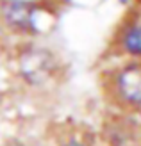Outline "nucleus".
<instances>
[{"instance_id": "1", "label": "nucleus", "mask_w": 141, "mask_h": 146, "mask_svg": "<svg viewBox=\"0 0 141 146\" xmlns=\"http://www.w3.org/2000/svg\"><path fill=\"white\" fill-rule=\"evenodd\" d=\"M47 18V7L38 0H0V25L14 34H41Z\"/></svg>"}, {"instance_id": "2", "label": "nucleus", "mask_w": 141, "mask_h": 146, "mask_svg": "<svg viewBox=\"0 0 141 146\" xmlns=\"http://www.w3.org/2000/svg\"><path fill=\"white\" fill-rule=\"evenodd\" d=\"M57 68L55 57L52 52L41 46H31L23 50L20 57V71L29 82L43 84L54 75Z\"/></svg>"}, {"instance_id": "3", "label": "nucleus", "mask_w": 141, "mask_h": 146, "mask_svg": "<svg viewBox=\"0 0 141 146\" xmlns=\"http://www.w3.org/2000/svg\"><path fill=\"white\" fill-rule=\"evenodd\" d=\"M114 91L123 104L141 107V61L130 62L116 73Z\"/></svg>"}, {"instance_id": "4", "label": "nucleus", "mask_w": 141, "mask_h": 146, "mask_svg": "<svg viewBox=\"0 0 141 146\" xmlns=\"http://www.w3.org/2000/svg\"><path fill=\"white\" fill-rule=\"evenodd\" d=\"M118 45L123 54L141 59V18H132L122 27Z\"/></svg>"}, {"instance_id": "5", "label": "nucleus", "mask_w": 141, "mask_h": 146, "mask_svg": "<svg viewBox=\"0 0 141 146\" xmlns=\"http://www.w3.org/2000/svg\"><path fill=\"white\" fill-rule=\"evenodd\" d=\"M116 2H118V4H122V5H129L132 0H116Z\"/></svg>"}, {"instance_id": "6", "label": "nucleus", "mask_w": 141, "mask_h": 146, "mask_svg": "<svg viewBox=\"0 0 141 146\" xmlns=\"http://www.w3.org/2000/svg\"><path fill=\"white\" fill-rule=\"evenodd\" d=\"M64 146H86V144H80V143H68V144H64Z\"/></svg>"}, {"instance_id": "7", "label": "nucleus", "mask_w": 141, "mask_h": 146, "mask_svg": "<svg viewBox=\"0 0 141 146\" xmlns=\"http://www.w3.org/2000/svg\"><path fill=\"white\" fill-rule=\"evenodd\" d=\"M139 4H141V0H139Z\"/></svg>"}]
</instances>
